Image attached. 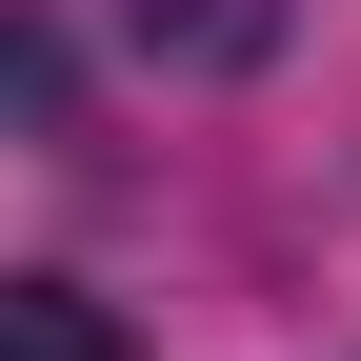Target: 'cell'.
I'll use <instances>...</instances> for the list:
<instances>
[{
  "label": "cell",
  "instance_id": "1",
  "mask_svg": "<svg viewBox=\"0 0 361 361\" xmlns=\"http://www.w3.org/2000/svg\"><path fill=\"white\" fill-rule=\"evenodd\" d=\"M281 20H301V0H121V40L180 61V80H261V61H281Z\"/></svg>",
  "mask_w": 361,
  "mask_h": 361
},
{
  "label": "cell",
  "instance_id": "2",
  "mask_svg": "<svg viewBox=\"0 0 361 361\" xmlns=\"http://www.w3.org/2000/svg\"><path fill=\"white\" fill-rule=\"evenodd\" d=\"M0 361H141V341H121L80 281H0Z\"/></svg>",
  "mask_w": 361,
  "mask_h": 361
}]
</instances>
